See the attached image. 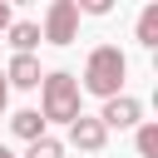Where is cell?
Here are the masks:
<instances>
[{"label":"cell","instance_id":"obj_1","mask_svg":"<svg viewBox=\"0 0 158 158\" xmlns=\"http://www.w3.org/2000/svg\"><path fill=\"white\" fill-rule=\"evenodd\" d=\"M123 74H128L123 49H118V44H99V49H89V59H84L79 89H89V94H99V99H118V94H123Z\"/></svg>","mask_w":158,"mask_h":158},{"label":"cell","instance_id":"obj_2","mask_svg":"<svg viewBox=\"0 0 158 158\" xmlns=\"http://www.w3.org/2000/svg\"><path fill=\"white\" fill-rule=\"evenodd\" d=\"M79 99H84V89H79L74 74L49 69V74L40 79V118H44V123H74V118L84 114Z\"/></svg>","mask_w":158,"mask_h":158},{"label":"cell","instance_id":"obj_3","mask_svg":"<svg viewBox=\"0 0 158 158\" xmlns=\"http://www.w3.org/2000/svg\"><path fill=\"white\" fill-rule=\"evenodd\" d=\"M79 35V10H74V0H54L49 10H44V30H40V40H49V44H69Z\"/></svg>","mask_w":158,"mask_h":158},{"label":"cell","instance_id":"obj_4","mask_svg":"<svg viewBox=\"0 0 158 158\" xmlns=\"http://www.w3.org/2000/svg\"><path fill=\"white\" fill-rule=\"evenodd\" d=\"M99 123H104V128H138V123H143V104H138V99H128V94H118V99H104V114H99Z\"/></svg>","mask_w":158,"mask_h":158},{"label":"cell","instance_id":"obj_5","mask_svg":"<svg viewBox=\"0 0 158 158\" xmlns=\"http://www.w3.org/2000/svg\"><path fill=\"white\" fill-rule=\"evenodd\" d=\"M69 143H74L79 153H99V148L109 143V128L99 123V114H79V118L69 123Z\"/></svg>","mask_w":158,"mask_h":158},{"label":"cell","instance_id":"obj_6","mask_svg":"<svg viewBox=\"0 0 158 158\" xmlns=\"http://www.w3.org/2000/svg\"><path fill=\"white\" fill-rule=\"evenodd\" d=\"M40 59L35 54H15L10 59V69H5V84H15V89H40Z\"/></svg>","mask_w":158,"mask_h":158},{"label":"cell","instance_id":"obj_7","mask_svg":"<svg viewBox=\"0 0 158 158\" xmlns=\"http://www.w3.org/2000/svg\"><path fill=\"white\" fill-rule=\"evenodd\" d=\"M10 128H15V138H25V143L44 138V118H40V109H20V114L10 118Z\"/></svg>","mask_w":158,"mask_h":158},{"label":"cell","instance_id":"obj_8","mask_svg":"<svg viewBox=\"0 0 158 158\" xmlns=\"http://www.w3.org/2000/svg\"><path fill=\"white\" fill-rule=\"evenodd\" d=\"M5 35H10V44H15V54H30V49L40 44V25H35V20H15V25L5 30Z\"/></svg>","mask_w":158,"mask_h":158},{"label":"cell","instance_id":"obj_9","mask_svg":"<svg viewBox=\"0 0 158 158\" xmlns=\"http://www.w3.org/2000/svg\"><path fill=\"white\" fill-rule=\"evenodd\" d=\"M133 35H138V44H143V49H153V44H158V5H143V15H138V30H133Z\"/></svg>","mask_w":158,"mask_h":158},{"label":"cell","instance_id":"obj_10","mask_svg":"<svg viewBox=\"0 0 158 158\" xmlns=\"http://www.w3.org/2000/svg\"><path fill=\"white\" fill-rule=\"evenodd\" d=\"M133 143H138V158H158V123H138Z\"/></svg>","mask_w":158,"mask_h":158},{"label":"cell","instance_id":"obj_11","mask_svg":"<svg viewBox=\"0 0 158 158\" xmlns=\"http://www.w3.org/2000/svg\"><path fill=\"white\" fill-rule=\"evenodd\" d=\"M25 158H64V143H59V138H49V133H44V138H35V143H30V148H25Z\"/></svg>","mask_w":158,"mask_h":158},{"label":"cell","instance_id":"obj_12","mask_svg":"<svg viewBox=\"0 0 158 158\" xmlns=\"http://www.w3.org/2000/svg\"><path fill=\"white\" fill-rule=\"evenodd\" d=\"M74 10H79V15H109L114 0H74Z\"/></svg>","mask_w":158,"mask_h":158},{"label":"cell","instance_id":"obj_13","mask_svg":"<svg viewBox=\"0 0 158 158\" xmlns=\"http://www.w3.org/2000/svg\"><path fill=\"white\" fill-rule=\"evenodd\" d=\"M10 25H15V15H10V0H0V35H5Z\"/></svg>","mask_w":158,"mask_h":158},{"label":"cell","instance_id":"obj_14","mask_svg":"<svg viewBox=\"0 0 158 158\" xmlns=\"http://www.w3.org/2000/svg\"><path fill=\"white\" fill-rule=\"evenodd\" d=\"M10 104V84H5V74H0V109Z\"/></svg>","mask_w":158,"mask_h":158},{"label":"cell","instance_id":"obj_15","mask_svg":"<svg viewBox=\"0 0 158 158\" xmlns=\"http://www.w3.org/2000/svg\"><path fill=\"white\" fill-rule=\"evenodd\" d=\"M0 158H15V153H10V148H5V143H0Z\"/></svg>","mask_w":158,"mask_h":158}]
</instances>
